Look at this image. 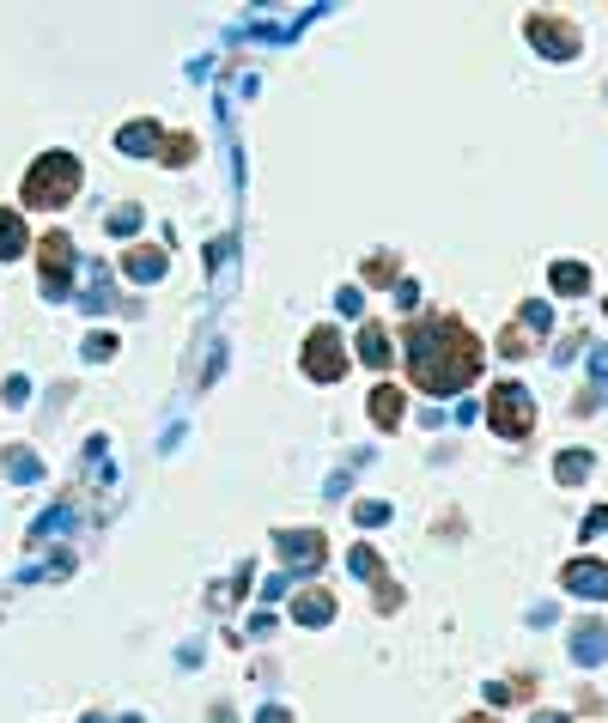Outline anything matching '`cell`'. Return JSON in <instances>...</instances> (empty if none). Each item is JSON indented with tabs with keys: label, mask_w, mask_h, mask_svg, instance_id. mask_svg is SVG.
I'll return each instance as SVG.
<instances>
[{
	"label": "cell",
	"mask_w": 608,
	"mask_h": 723,
	"mask_svg": "<svg viewBox=\"0 0 608 723\" xmlns=\"http://www.w3.org/2000/svg\"><path fill=\"white\" fill-rule=\"evenodd\" d=\"M37 262H43V286L61 292V286H67V268H73V237H67V231H43V237H37Z\"/></svg>",
	"instance_id": "cell-5"
},
{
	"label": "cell",
	"mask_w": 608,
	"mask_h": 723,
	"mask_svg": "<svg viewBox=\"0 0 608 723\" xmlns=\"http://www.w3.org/2000/svg\"><path fill=\"white\" fill-rule=\"evenodd\" d=\"M359 353H365V365H384V359H390V341H384V329H377V323L359 329Z\"/></svg>",
	"instance_id": "cell-9"
},
{
	"label": "cell",
	"mask_w": 608,
	"mask_h": 723,
	"mask_svg": "<svg viewBox=\"0 0 608 723\" xmlns=\"http://www.w3.org/2000/svg\"><path fill=\"white\" fill-rule=\"evenodd\" d=\"M499 347H505V359H523V347H529V335H523V329H505V335H499Z\"/></svg>",
	"instance_id": "cell-13"
},
{
	"label": "cell",
	"mask_w": 608,
	"mask_h": 723,
	"mask_svg": "<svg viewBox=\"0 0 608 723\" xmlns=\"http://www.w3.org/2000/svg\"><path fill=\"white\" fill-rule=\"evenodd\" d=\"M19 256H25V219L0 207V262H19Z\"/></svg>",
	"instance_id": "cell-7"
},
{
	"label": "cell",
	"mask_w": 608,
	"mask_h": 723,
	"mask_svg": "<svg viewBox=\"0 0 608 723\" xmlns=\"http://www.w3.org/2000/svg\"><path fill=\"white\" fill-rule=\"evenodd\" d=\"M475 371H481V341L456 316H432V323L408 329V377L426 395L463 389V383H475Z\"/></svg>",
	"instance_id": "cell-1"
},
{
	"label": "cell",
	"mask_w": 608,
	"mask_h": 723,
	"mask_svg": "<svg viewBox=\"0 0 608 723\" xmlns=\"http://www.w3.org/2000/svg\"><path fill=\"white\" fill-rule=\"evenodd\" d=\"M80 189V158L73 152H43L37 165L25 171V207H61Z\"/></svg>",
	"instance_id": "cell-2"
},
{
	"label": "cell",
	"mask_w": 608,
	"mask_h": 723,
	"mask_svg": "<svg viewBox=\"0 0 608 723\" xmlns=\"http://www.w3.org/2000/svg\"><path fill=\"white\" fill-rule=\"evenodd\" d=\"M329 614H335L329 590H304V602H298V620H329Z\"/></svg>",
	"instance_id": "cell-10"
},
{
	"label": "cell",
	"mask_w": 608,
	"mask_h": 723,
	"mask_svg": "<svg viewBox=\"0 0 608 723\" xmlns=\"http://www.w3.org/2000/svg\"><path fill=\"white\" fill-rule=\"evenodd\" d=\"M554 286L560 292H584V268H554Z\"/></svg>",
	"instance_id": "cell-12"
},
{
	"label": "cell",
	"mask_w": 608,
	"mask_h": 723,
	"mask_svg": "<svg viewBox=\"0 0 608 723\" xmlns=\"http://www.w3.org/2000/svg\"><path fill=\"white\" fill-rule=\"evenodd\" d=\"M304 371H311L317 383H335V377L347 371V359H341V335H335V329H311V341H304Z\"/></svg>",
	"instance_id": "cell-4"
},
{
	"label": "cell",
	"mask_w": 608,
	"mask_h": 723,
	"mask_svg": "<svg viewBox=\"0 0 608 723\" xmlns=\"http://www.w3.org/2000/svg\"><path fill=\"white\" fill-rule=\"evenodd\" d=\"M463 723H493V717H463Z\"/></svg>",
	"instance_id": "cell-15"
},
{
	"label": "cell",
	"mask_w": 608,
	"mask_h": 723,
	"mask_svg": "<svg viewBox=\"0 0 608 723\" xmlns=\"http://www.w3.org/2000/svg\"><path fill=\"white\" fill-rule=\"evenodd\" d=\"M128 268H134V274H146V280H152V274H159V256H152V250H134V262H128Z\"/></svg>",
	"instance_id": "cell-14"
},
{
	"label": "cell",
	"mask_w": 608,
	"mask_h": 723,
	"mask_svg": "<svg viewBox=\"0 0 608 723\" xmlns=\"http://www.w3.org/2000/svg\"><path fill=\"white\" fill-rule=\"evenodd\" d=\"M529 37H536L542 49H554V55H572V49H578V31H572V25H554V19H529Z\"/></svg>",
	"instance_id": "cell-6"
},
{
	"label": "cell",
	"mask_w": 608,
	"mask_h": 723,
	"mask_svg": "<svg viewBox=\"0 0 608 723\" xmlns=\"http://www.w3.org/2000/svg\"><path fill=\"white\" fill-rule=\"evenodd\" d=\"M487 420H493V432H499V438H529V426H536V408H529V389L499 383V389H493V408H487Z\"/></svg>",
	"instance_id": "cell-3"
},
{
	"label": "cell",
	"mask_w": 608,
	"mask_h": 723,
	"mask_svg": "<svg viewBox=\"0 0 608 723\" xmlns=\"http://www.w3.org/2000/svg\"><path fill=\"white\" fill-rule=\"evenodd\" d=\"M566 584H572V590H608V572H602V566H572Z\"/></svg>",
	"instance_id": "cell-11"
},
{
	"label": "cell",
	"mask_w": 608,
	"mask_h": 723,
	"mask_svg": "<svg viewBox=\"0 0 608 723\" xmlns=\"http://www.w3.org/2000/svg\"><path fill=\"white\" fill-rule=\"evenodd\" d=\"M371 420H377V426H384V432H390V426L402 420V389H390V383H384V389H377V395H371Z\"/></svg>",
	"instance_id": "cell-8"
}]
</instances>
